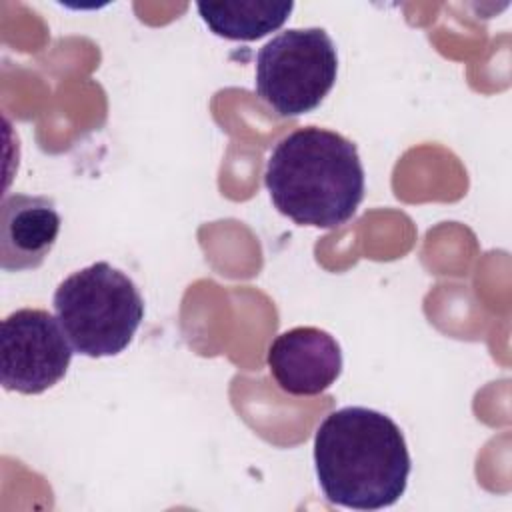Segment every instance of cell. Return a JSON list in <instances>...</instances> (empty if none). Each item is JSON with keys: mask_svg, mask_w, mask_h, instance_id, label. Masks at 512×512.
<instances>
[{"mask_svg": "<svg viewBox=\"0 0 512 512\" xmlns=\"http://www.w3.org/2000/svg\"><path fill=\"white\" fill-rule=\"evenodd\" d=\"M314 466L328 502L350 510H382L406 492L412 462L404 434L390 416L344 406L316 428Z\"/></svg>", "mask_w": 512, "mask_h": 512, "instance_id": "obj_1", "label": "cell"}, {"mask_svg": "<svg viewBox=\"0 0 512 512\" xmlns=\"http://www.w3.org/2000/svg\"><path fill=\"white\" fill-rule=\"evenodd\" d=\"M264 184L280 214L300 226L330 230L356 214L364 198V168L352 140L306 126L276 142Z\"/></svg>", "mask_w": 512, "mask_h": 512, "instance_id": "obj_2", "label": "cell"}, {"mask_svg": "<svg viewBox=\"0 0 512 512\" xmlns=\"http://www.w3.org/2000/svg\"><path fill=\"white\" fill-rule=\"evenodd\" d=\"M52 304L72 348L88 358L124 352L144 318L138 286L108 262H94L64 278Z\"/></svg>", "mask_w": 512, "mask_h": 512, "instance_id": "obj_3", "label": "cell"}, {"mask_svg": "<svg viewBox=\"0 0 512 512\" xmlns=\"http://www.w3.org/2000/svg\"><path fill=\"white\" fill-rule=\"evenodd\" d=\"M338 54L324 28H290L256 54V94L278 116H302L322 104L336 82Z\"/></svg>", "mask_w": 512, "mask_h": 512, "instance_id": "obj_4", "label": "cell"}, {"mask_svg": "<svg viewBox=\"0 0 512 512\" xmlns=\"http://www.w3.org/2000/svg\"><path fill=\"white\" fill-rule=\"evenodd\" d=\"M72 344L58 318L42 308H20L2 320L0 380L6 390L42 394L70 366Z\"/></svg>", "mask_w": 512, "mask_h": 512, "instance_id": "obj_5", "label": "cell"}, {"mask_svg": "<svg viewBox=\"0 0 512 512\" xmlns=\"http://www.w3.org/2000/svg\"><path fill=\"white\" fill-rule=\"evenodd\" d=\"M266 362L280 390L292 396H316L338 380L342 350L326 330L296 326L272 340Z\"/></svg>", "mask_w": 512, "mask_h": 512, "instance_id": "obj_6", "label": "cell"}, {"mask_svg": "<svg viewBox=\"0 0 512 512\" xmlns=\"http://www.w3.org/2000/svg\"><path fill=\"white\" fill-rule=\"evenodd\" d=\"M62 218L48 196L6 194L0 208V266L6 272L38 268L56 244Z\"/></svg>", "mask_w": 512, "mask_h": 512, "instance_id": "obj_7", "label": "cell"}, {"mask_svg": "<svg viewBox=\"0 0 512 512\" xmlns=\"http://www.w3.org/2000/svg\"><path fill=\"white\" fill-rule=\"evenodd\" d=\"M196 8L216 36L248 42L278 30L294 10V2L224 0L198 2Z\"/></svg>", "mask_w": 512, "mask_h": 512, "instance_id": "obj_8", "label": "cell"}]
</instances>
